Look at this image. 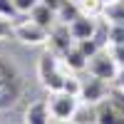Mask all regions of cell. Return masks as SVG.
Instances as JSON below:
<instances>
[{
	"label": "cell",
	"mask_w": 124,
	"mask_h": 124,
	"mask_svg": "<svg viewBox=\"0 0 124 124\" xmlns=\"http://www.w3.org/2000/svg\"><path fill=\"white\" fill-rule=\"evenodd\" d=\"M20 94H23V77L13 62L0 55V109L15 107Z\"/></svg>",
	"instance_id": "1"
},
{
	"label": "cell",
	"mask_w": 124,
	"mask_h": 124,
	"mask_svg": "<svg viewBox=\"0 0 124 124\" xmlns=\"http://www.w3.org/2000/svg\"><path fill=\"white\" fill-rule=\"evenodd\" d=\"M37 77H40V85L52 94V92H62L65 79L70 77V70L62 65V60L55 52H45L37 62Z\"/></svg>",
	"instance_id": "2"
},
{
	"label": "cell",
	"mask_w": 124,
	"mask_h": 124,
	"mask_svg": "<svg viewBox=\"0 0 124 124\" xmlns=\"http://www.w3.org/2000/svg\"><path fill=\"white\" fill-rule=\"evenodd\" d=\"M87 72H89L92 77H97V79H104V82H114L117 79L119 65H117V60L112 57L109 47H102V50H97V52L89 57Z\"/></svg>",
	"instance_id": "3"
},
{
	"label": "cell",
	"mask_w": 124,
	"mask_h": 124,
	"mask_svg": "<svg viewBox=\"0 0 124 124\" xmlns=\"http://www.w3.org/2000/svg\"><path fill=\"white\" fill-rule=\"evenodd\" d=\"M50 114H52V122L57 124H70V119L75 117V112L79 107V97L67 94V92H52L47 99Z\"/></svg>",
	"instance_id": "4"
},
{
	"label": "cell",
	"mask_w": 124,
	"mask_h": 124,
	"mask_svg": "<svg viewBox=\"0 0 124 124\" xmlns=\"http://www.w3.org/2000/svg\"><path fill=\"white\" fill-rule=\"evenodd\" d=\"M13 37L20 40L23 45H47L50 40V30H45L42 25H37L35 20H17L13 23Z\"/></svg>",
	"instance_id": "5"
},
{
	"label": "cell",
	"mask_w": 124,
	"mask_h": 124,
	"mask_svg": "<svg viewBox=\"0 0 124 124\" xmlns=\"http://www.w3.org/2000/svg\"><path fill=\"white\" fill-rule=\"evenodd\" d=\"M97 107V124H124V97L119 92L107 94Z\"/></svg>",
	"instance_id": "6"
},
{
	"label": "cell",
	"mask_w": 124,
	"mask_h": 124,
	"mask_svg": "<svg viewBox=\"0 0 124 124\" xmlns=\"http://www.w3.org/2000/svg\"><path fill=\"white\" fill-rule=\"evenodd\" d=\"M107 94H109V82L97 79V77H92V75H89L87 79H82L79 102H87V104H99Z\"/></svg>",
	"instance_id": "7"
},
{
	"label": "cell",
	"mask_w": 124,
	"mask_h": 124,
	"mask_svg": "<svg viewBox=\"0 0 124 124\" xmlns=\"http://www.w3.org/2000/svg\"><path fill=\"white\" fill-rule=\"evenodd\" d=\"M47 45H50V52H55L57 57H62L72 45H75V40H72V35H70V27L62 25V23H57L52 30H50V40H47Z\"/></svg>",
	"instance_id": "8"
},
{
	"label": "cell",
	"mask_w": 124,
	"mask_h": 124,
	"mask_svg": "<svg viewBox=\"0 0 124 124\" xmlns=\"http://www.w3.org/2000/svg\"><path fill=\"white\" fill-rule=\"evenodd\" d=\"M67 27H70V35H72L75 42H79V40H92V37H94V30H97V17L77 15Z\"/></svg>",
	"instance_id": "9"
},
{
	"label": "cell",
	"mask_w": 124,
	"mask_h": 124,
	"mask_svg": "<svg viewBox=\"0 0 124 124\" xmlns=\"http://www.w3.org/2000/svg\"><path fill=\"white\" fill-rule=\"evenodd\" d=\"M52 114H50L47 99H37L25 109V124H50Z\"/></svg>",
	"instance_id": "10"
},
{
	"label": "cell",
	"mask_w": 124,
	"mask_h": 124,
	"mask_svg": "<svg viewBox=\"0 0 124 124\" xmlns=\"http://www.w3.org/2000/svg\"><path fill=\"white\" fill-rule=\"evenodd\" d=\"M60 60H62V65H65L72 75H75V72H85V70H87V62H89L85 55H82V50H79L77 45H72Z\"/></svg>",
	"instance_id": "11"
},
{
	"label": "cell",
	"mask_w": 124,
	"mask_h": 124,
	"mask_svg": "<svg viewBox=\"0 0 124 124\" xmlns=\"http://www.w3.org/2000/svg\"><path fill=\"white\" fill-rule=\"evenodd\" d=\"M27 17H30V20H35L37 25H42L45 30H52V27L57 25V13H55L52 8H47L45 3H40V5H37Z\"/></svg>",
	"instance_id": "12"
},
{
	"label": "cell",
	"mask_w": 124,
	"mask_h": 124,
	"mask_svg": "<svg viewBox=\"0 0 124 124\" xmlns=\"http://www.w3.org/2000/svg\"><path fill=\"white\" fill-rule=\"evenodd\" d=\"M70 124H97V107L87 104V102H79V107L75 112V117L70 119Z\"/></svg>",
	"instance_id": "13"
},
{
	"label": "cell",
	"mask_w": 124,
	"mask_h": 124,
	"mask_svg": "<svg viewBox=\"0 0 124 124\" xmlns=\"http://www.w3.org/2000/svg\"><path fill=\"white\" fill-rule=\"evenodd\" d=\"M102 17H104L109 25L124 23V0H112V3H107L104 10H102Z\"/></svg>",
	"instance_id": "14"
},
{
	"label": "cell",
	"mask_w": 124,
	"mask_h": 124,
	"mask_svg": "<svg viewBox=\"0 0 124 124\" xmlns=\"http://www.w3.org/2000/svg\"><path fill=\"white\" fill-rule=\"evenodd\" d=\"M77 15H82L79 3H77V0H65V3H62V8L57 10V23L70 25V23H72V20H75Z\"/></svg>",
	"instance_id": "15"
},
{
	"label": "cell",
	"mask_w": 124,
	"mask_h": 124,
	"mask_svg": "<svg viewBox=\"0 0 124 124\" xmlns=\"http://www.w3.org/2000/svg\"><path fill=\"white\" fill-rule=\"evenodd\" d=\"M82 15H89V17H99L102 10H104V3L102 0H77Z\"/></svg>",
	"instance_id": "16"
},
{
	"label": "cell",
	"mask_w": 124,
	"mask_h": 124,
	"mask_svg": "<svg viewBox=\"0 0 124 124\" xmlns=\"http://www.w3.org/2000/svg\"><path fill=\"white\" fill-rule=\"evenodd\" d=\"M112 45H124V23L109 25V47Z\"/></svg>",
	"instance_id": "17"
},
{
	"label": "cell",
	"mask_w": 124,
	"mask_h": 124,
	"mask_svg": "<svg viewBox=\"0 0 124 124\" xmlns=\"http://www.w3.org/2000/svg\"><path fill=\"white\" fill-rule=\"evenodd\" d=\"M15 3V10H17V15H30L32 10L42 3V0H13Z\"/></svg>",
	"instance_id": "18"
},
{
	"label": "cell",
	"mask_w": 124,
	"mask_h": 124,
	"mask_svg": "<svg viewBox=\"0 0 124 124\" xmlns=\"http://www.w3.org/2000/svg\"><path fill=\"white\" fill-rule=\"evenodd\" d=\"M79 87H82V79L79 77H75L70 72V77L65 79V87H62V92H67V94H75V97H79Z\"/></svg>",
	"instance_id": "19"
},
{
	"label": "cell",
	"mask_w": 124,
	"mask_h": 124,
	"mask_svg": "<svg viewBox=\"0 0 124 124\" xmlns=\"http://www.w3.org/2000/svg\"><path fill=\"white\" fill-rule=\"evenodd\" d=\"M0 17H8V20H17V10L13 0H0Z\"/></svg>",
	"instance_id": "20"
},
{
	"label": "cell",
	"mask_w": 124,
	"mask_h": 124,
	"mask_svg": "<svg viewBox=\"0 0 124 124\" xmlns=\"http://www.w3.org/2000/svg\"><path fill=\"white\" fill-rule=\"evenodd\" d=\"M75 45H77V47L82 50V55H85L87 60H89L92 55H94L97 50H102V47H99V45L94 42V40H79V42H75Z\"/></svg>",
	"instance_id": "21"
},
{
	"label": "cell",
	"mask_w": 124,
	"mask_h": 124,
	"mask_svg": "<svg viewBox=\"0 0 124 124\" xmlns=\"http://www.w3.org/2000/svg\"><path fill=\"white\" fill-rule=\"evenodd\" d=\"M13 35V20H8V17H0V40H5Z\"/></svg>",
	"instance_id": "22"
},
{
	"label": "cell",
	"mask_w": 124,
	"mask_h": 124,
	"mask_svg": "<svg viewBox=\"0 0 124 124\" xmlns=\"http://www.w3.org/2000/svg\"><path fill=\"white\" fill-rule=\"evenodd\" d=\"M109 52H112V57L117 60V65L124 67V45H112V47H109Z\"/></svg>",
	"instance_id": "23"
},
{
	"label": "cell",
	"mask_w": 124,
	"mask_h": 124,
	"mask_svg": "<svg viewBox=\"0 0 124 124\" xmlns=\"http://www.w3.org/2000/svg\"><path fill=\"white\" fill-rule=\"evenodd\" d=\"M42 3H45L47 8H52V10H55V13H57V10L62 8V3H65V0H42Z\"/></svg>",
	"instance_id": "24"
},
{
	"label": "cell",
	"mask_w": 124,
	"mask_h": 124,
	"mask_svg": "<svg viewBox=\"0 0 124 124\" xmlns=\"http://www.w3.org/2000/svg\"><path fill=\"white\" fill-rule=\"evenodd\" d=\"M117 87H119V92H124V67H119V75H117Z\"/></svg>",
	"instance_id": "25"
},
{
	"label": "cell",
	"mask_w": 124,
	"mask_h": 124,
	"mask_svg": "<svg viewBox=\"0 0 124 124\" xmlns=\"http://www.w3.org/2000/svg\"><path fill=\"white\" fill-rule=\"evenodd\" d=\"M102 3H104V5H107V3H112V0H102Z\"/></svg>",
	"instance_id": "26"
}]
</instances>
